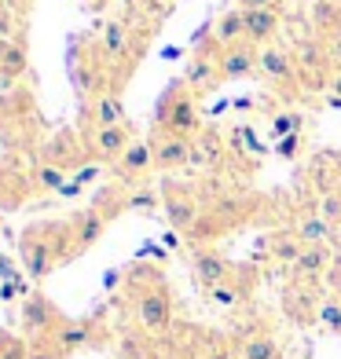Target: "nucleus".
I'll use <instances>...</instances> for the list:
<instances>
[{"label":"nucleus","mask_w":341,"mask_h":359,"mask_svg":"<svg viewBox=\"0 0 341 359\" xmlns=\"http://www.w3.org/2000/svg\"><path fill=\"white\" fill-rule=\"evenodd\" d=\"M22 268L34 283L48 279L59 264L70 260V220H41L29 224L19 238Z\"/></svg>","instance_id":"obj_1"},{"label":"nucleus","mask_w":341,"mask_h":359,"mask_svg":"<svg viewBox=\"0 0 341 359\" xmlns=\"http://www.w3.org/2000/svg\"><path fill=\"white\" fill-rule=\"evenodd\" d=\"M154 133L158 136H180V140H194L202 133V118H199V107H194V92L184 85V77L169 81L166 92L158 95Z\"/></svg>","instance_id":"obj_2"},{"label":"nucleus","mask_w":341,"mask_h":359,"mask_svg":"<svg viewBox=\"0 0 341 359\" xmlns=\"http://www.w3.org/2000/svg\"><path fill=\"white\" fill-rule=\"evenodd\" d=\"M161 205H166V220L173 231H194L202 220V205H199V191L184 180H173L166 176L161 180Z\"/></svg>","instance_id":"obj_3"},{"label":"nucleus","mask_w":341,"mask_h":359,"mask_svg":"<svg viewBox=\"0 0 341 359\" xmlns=\"http://www.w3.org/2000/svg\"><path fill=\"white\" fill-rule=\"evenodd\" d=\"M136 319H140V326L147 334H166L169 326H173V297H169V290H166V283L161 279H154V283H147L140 290V297H136Z\"/></svg>","instance_id":"obj_4"},{"label":"nucleus","mask_w":341,"mask_h":359,"mask_svg":"<svg viewBox=\"0 0 341 359\" xmlns=\"http://www.w3.org/2000/svg\"><path fill=\"white\" fill-rule=\"evenodd\" d=\"M62 326H67V319H62V312L44 297V293H34V297H26L22 304V330L26 337L34 341H52Z\"/></svg>","instance_id":"obj_5"},{"label":"nucleus","mask_w":341,"mask_h":359,"mask_svg":"<svg viewBox=\"0 0 341 359\" xmlns=\"http://www.w3.org/2000/svg\"><path fill=\"white\" fill-rule=\"evenodd\" d=\"M133 140H136L133 121H121L110 128H92V133H85V151H88V158H100V161H110L114 165L133 147Z\"/></svg>","instance_id":"obj_6"},{"label":"nucleus","mask_w":341,"mask_h":359,"mask_svg":"<svg viewBox=\"0 0 341 359\" xmlns=\"http://www.w3.org/2000/svg\"><path fill=\"white\" fill-rule=\"evenodd\" d=\"M184 85L194 95H202V92L220 85V48L213 41H206V44L194 48V55H191L187 70H184Z\"/></svg>","instance_id":"obj_7"},{"label":"nucleus","mask_w":341,"mask_h":359,"mask_svg":"<svg viewBox=\"0 0 341 359\" xmlns=\"http://www.w3.org/2000/svg\"><path fill=\"white\" fill-rule=\"evenodd\" d=\"M154 147V172H176L194 165V140H180V136H151Z\"/></svg>","instance_id":"obj_8"},{"label":"nucleus","mask_w":341,"mask_h":359,"mask_svg":"<svg viewBox=\"0 0 341 359\" xmlns=\"http://www.w3.org/2000/svg\"><path fill=\"white\" fill-rule=\"evenodd\" d=\"M41 158H44V165H55L62 172H70V169H77L81 161L88 158V151H85V140H77V133L62 128V133H55L52 140L44 143Z\"/></svg>","instance_id":"obj_9"},{"label":"nucleus","mask_w":341,"mask_h":359,"mask_svg":"<svg viewBox=\"0 0 341 359\" xmlns=\"http://www.w3.org/2000/svg\"><path fill=\"white\" fill-rule=\"evenodd\" d=\"M114 176L121 180V184H140L143 176H151L154 172V147L151 140H133V147L114 161Z\"/></svg>","instance_id":"obj_10"},{"label":"nucleus","mask_w":341,"mask_h":359,"mask_svg":"<svg viewBox=\"0 0 341 359\" xmlns=\"http://www.w3.org/2000/svg\"><path fill=\"white\" fill-rule=\"evenodd\" d=\"M107 217L100 213V209H85V213H77V217H70V260L74 257H81L85 250H92L95 242L103 238V231H107Z\"/></svg>","instance_id":"obj_11"},{"label":"nucleus","mask_w":341,"mask_h":359,"mask_svg":"<svg viewBox=\"0 0 341 359\" xmlns=\"http://www.w3.org/2000/svg\"><path fill=\"white\" fill-rule=\"evenodd\" d=\"M257 74L275 81V85H294V81H297L294 52L283 48V44H265L261 48V59H257Z\"/></svg>","instance_id":"obj_12"},{"label":"nucleus","mask_w":341,"mask_h":359,"mask_svg":"<svg viewBox=\"0 0 341 359\" xmlns=\"http://www.w3.org/2000/svg\"><path fill=\"white\" fill-rule=\"evenodd\" d=\"M85 133H92V128H110V125H121L125 121V107H121V95L118 88L110 92H100L92 95V100L85 103Z\"/></svg>","instance_id":"obj_13"},{"label":"nucleus","mask_w":341,"mask_h":359,"mask_svg":"<svg viewBox=\"0 0 341 359\" xmlns=\"http://www.w3.org/2000/svg\"><path fill=\"white\" fill-rule=\"evenodd\" d=\"M257 59H261V48L250 41L224 48L220 52V81H242V77L257 74Z\"/></svg>","instance_id":"obj_14"},{"label":"nucleus","mask_w":341,"mask_h":359,"mask_svg":"<svg viewBox=\"0 0 341 359\" xmlns=\"http://www.w3.org/2000/svg\"><path fill=\"white\" fill-rule=\"evenodd\" d=\"M191 268H194V279H199L202 290H213V286L227 283L235 275V264L224 253H217V250H199L191 257Z\"/></svg>","instance_id":"obj_15"},{"label":"nucleus","mask_w":341,"mask_h":359,"mask_svg":"<svg viewBox=\"0 0 341 359\" xmlns=\"http://www.w3.org/2000/svg\"><path fill=\"white\" fill-rule=\"evenodd\" d=\"M136 44V29L133 19H110L103 26V37H100V52L107 62H118L121 55H128V48Z\"/></svg>","instance_id":"obj_16"},{"label":"nucleus","mask_w":341,"mask_h":359,"mask_svg":"<svg viewBox=\"0 0 341 359\" xmlns=\"http://www.w3.org/2000/svg\"><path fill=\"white\" fill-rule=\"evenodd\" d=\"M242 26H246V41L250 44H268L283 26V8H257V11H242Z\"/></svg>","instance_id":"obj_17"},{"label":"nucleus","mask_w":341,"mask_h":359,"mask_svg":"<svg viewBox=\"0 0 341 359\" xmlns=\"http://www.w3.org/2000/svg\"><path fill=\"white\" fill-rule=\"evenodd\" d=\"M330 268H334L330 246H305V253L297 257V264L290 268V275H294V283H316L323 275H330Z\"/></svg>","instance_id":"obj_18"},{"label":"nucleus","mask_w":341,"mask_h":359,"mask_svg":"<svg viewBox=\"0 0 341 359\" xmlns=\"http://www.w3.org/2000/svg\"><path fill=\"white\" fill-rule=\"evenodd\" d=\"M312 283H294L286 290V297H283V304H286V316L294 319V323H316V316H319V301L312 297V290H308Z\"/></svg>","instance_id":"obj_19"},{"label":"nucleus","mask_w":341,"mask_h":359,"mask_svg":"<svg viewBox=\"0 0 341 359\" xmlns=\"http://www.w3.org/2000/svg\"><path fill=\"white\" fill-rule=\"evenodd\" d=\"M209 41H213L220 52L224 48H232V44H239V41H246V26H242V11L235 8V11H224L220 19L209 26Z\"/></svg>","instance_id":"obj_20"},{"label":"nucleus","mask_w":341,"mask_h":359,"mask_svg":"<svg viewBox=\"0 0 341 359\" xmlns=\"http://www.w3.org/2000/svg\"><path fill=\"white\" fill-rule=\"evenodd\" d=\"M294 235L305 242V246H330V242H334V224L323 220L319 213H305L294 224Z\"/></svg>","instance_id":"obj_21"},{"label":"nucleus","mask_w":341,"mask_h":359,"mask_svg":"<svg viewBox=\"0 0 341 359\" xmlns=\"http://www.w3.org/2000/svg\"><path fill=\"white\" fill-rule=\"evenodd\" d=\"M268 253L275 264H283V268H294L297 264V257L305 253V242L294 235V227H286V231H275L268 238Z\"/></svg>","instance_id":"obj_22"},{"label":"nucleus","mask_w":341,"mask_h":359,"mask_svg":"<svg viewBox=\"0 0 341 359\" xmlns=\"http://www.w3.org/2000/svg\"><path fill=\"white\" fill-rule=\"evenodd\" d=\"M239 359H283V345L272 334H246L239 341Z\"/></svg>","instance_id":"obj_23"},{"label":"nucleus","mask_w":341,"mask_h":359,"mask_svg":"<svg viewBox=\"0 0 341 359\" xmlns=\"http://www.w3.org/2000/svg\"><path fill=\"white\" fill-rule=\"evenodd\" d=\"M220 154H224L220 136H213V133H199V136H194V165H199V169L220 165Z\"/></svg>","instance_id":"obj_24"},{"label":"nucleus","mask_w":341,"mask_h":359,"mask_svg":"<svg viewBox=\"0 0 341 359\" xmlns=\"http://www.w3.org/2000/svg\"><path fill=\"white\" fill-rule=\"evenodd\" d=\"M246 293H250V290L232 275L227 283H220V286H213V290H206V297H209V304H217V308H235L242 297H246Z\"/></svg>","instance_id":"obj_25"},{"label":"nucleus","mask_w":341,"mask_h":359,"mask_svg":"<svg viewBox=\"0 0 341 359\" xmlns=\"http://www.w3.org/2000/svg\"><path fill=\"white\" fill-rule=\"evenodd\" d=\"M301 125H305V118L301 114H290V110H279V114H272V140H294L297 133H301Z\"/></svg>","instance_id":"obj_26"},{"label":"nucleus","mask_w":341,"mask_h":359,"mask_svg":"<svg viewBox=\"0 0 341 359\" xmlns=\"http://www.w3.org/2000/svg\"><path fill=\"white\" fill-rule=\"evenodd\" d=\"M29 187H37V191H62V187H67V172L41 161V165L34 169V176H29Z\"/></svg>","instance_id":"obj_27"},{"label":"nucleus","mask_w":341,"mask_h":359,"mask_svg":"<svg viewBox=\"0 0 341 359\" xmlns=\"http://www.w3.org/2000/svg\"><path fill=\"white\" fill-rule=\"evenodd\" d=\"M316 323L323 326V330H330V334H341V301L337 297H323Z\"/></svg>","instance_id":"obj_28"},{"label":"nucleus","mask_w":341,"mask_h":359,"mask_svg":"<svg viewBox=\"0 0 341 359\" xmlns=\"http://www.w3.org/2000/svg\"><path fill=\"white\" fill-rule=\"evenodd\" d=\"M316 22L323 29L341 26V0H316Z\"/></svg>","instance_id":"obj_29"},{"label":"nucleus","mask_w":341,"mask_h":359,"mask_svg":"<svg viewBox=\"0 0 341 359\" xmlns=\"http://www.w3.org/2000/svg\"><path fill=\"white\" fill-rule=\"evenodd\" d=\"M0 359H29V345L22 337L0 330Z\"/></svg>","instance_id":"obj_30"},{"label":"nucleus","mask_w":341,"mask_h":359,"mask_svg":"<svg viewBox=\"0 0 341 359\" xmlns=\"http://www.w3.org/2000/svg\"><path fill=\"white\" fill-rule=\"evenodd\" d=\"M316 213L323 220H330L334 227L341 224V191H330V194H319V202H316Z\"/></svg>","instance_id":"obj_31"},{"label":"nucleus","mask_w":341,"mask_h":359,"mask_svg":"<svg viewBox=\"0 0 341 359\" xmlns=\"http://www.w3.org/2000/svg\"><path fill=\"white\" fill-rule=\"evenodd\" d=\"M239 11H257V8H279V0H235Z\"/></svg>","instance_id":"obj_32"},{"label":"nucleus","mask_w":341,"mask_h":359,"mask_svg":"<svg viewBox=\"0 0 341 359\" xmlns=\"http://www.w3.org/2000/svg\"><path fill=\"white\" fill-rule=\"evenodd\" d=\"M158 202V194H128V209H147Z\"/></svg>","instance_id":"obj_33"},{"label":"nucleus","mask_w":341,"mask_h":359,"mask_svg":"<svg viewBox=\"0 0 341 359\" xmlns=\"http://www.w3.org/2000/svg\"><path fill=\"white\" fill-rule=\"evenodd\" d=\"M327 95H337L341 100V67H334V74L327 77Z\"/></svg>","instance_id":"obj_34"},{"label":"nucleus","mask_w":341,"mask_h":359,"mask_svg":"<svg viewBox=\"0 0 341 359\" xmlns=\"http://www.w3.org/2000/svg\"><path fill=\"white\" fill-rule=\"evenodd\" d=\"M330 283H334V290H337V301H341V264L330 271Z\"/></svg>","instance_id":"obj_35"},{"label":"nucleus","mask_w":341,"mask_h":359,"mask_svg":"<svg viewBox=\"0 0 341 359\" xmlns=\"http://www.w3.org/2000/svg\"><path fill=\"white\" fill-rule=\"evenodd\" d=\"M327 103H330V107H337V110H341V100H337V95H327Z\"/></svg>","instance_id":"obj_36"},{"label":"nucleus","mask_w":341,"mask_h":359,"mask_svg":"<svg viewBox=\"0 0 341 359\" xmlns=\"http://www.w3.org/2000/svg\"><path fill=\"white\" fill-rule=\"evenodd\" d=\"M334 242H337V246H341V224L334 227Z\"/></svg>","instance_id":"obj_37"},{"label":"nucleus","mask_w":341,"mask_h":359,"mask_svg":"<svg viewBox=\"0 0 341 359\" xmlns=\"http://www.w3.org/2000/svg\"><path fill=\"white\" fill-rule=\"evenodd\" d=\"M85 4H92V0H85Z\"/></svg>","instance_id":"obj_38"}]
</instances>
